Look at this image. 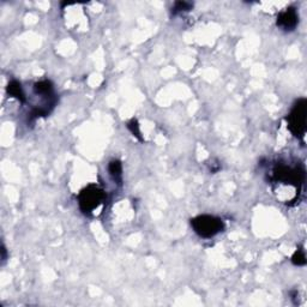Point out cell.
Segmentation results:
<instances>
[{"instance_id":"cell-1","label":"cell","mask_w":307,"mask_h":307,"mask_svg":"<svg viewBox=\"0 0 307 307\" xmlns=\"http://www.w3.org/2000/svg\"><path fill=\"white\" fill-rule=\"evenodd\" d=\"M305 167L303 165L297 163L295 166H290L284 162H277L273 165L271 170L270 180L273 184L288 185L300 191L301 186L305 182Z\"/></svg>"},{"instance_id":"cell-2","label":"cell","mask_w":307,"mask_h":307,"mask_svg":"<svg viewBox=\"0 0 307 307\" xmlns=\"http://www.w3.org/2000/svg\"><path fill=\"white\" fill-rule=\"evenodd\" d=\"M107 202L106 191L96 184H89L78 195V206L87 216H91Z\"/></svg>"},{"instance_id":"cell-3","label":"cell","mask_w":307,"mask_h":307,"mask_svg":"<svg viewBox=\"0 0 307 307\" xmlns=\"http://www.w3.org/2000/svg\"><path fill=\"white\" fill-rule=\"evenodd\" d=\"M191 227L198 237L203 239H211L225 229V222L221 217L215 215H198L191 218Z\"/></svg>"},{"instance_id":"cell-4","label":"cell","mask_w":307,"mask_h":307,"mask_svg":"<svg viewBox=\"0 0 307 307\" xmlns=\"http://www.w3.org/2000/svg\"><path fill=\"white\" fill-rule=\"evenodd\" d=\"M306 117H307V101L301 98L293 104L292 109L287 115V127L292 135L297 138H304L306 134Z\"/></svg>"},{"instance_id":"cell-5","label":"cell","mask_w":307,"mask_h":307,"mask_svg":"<svg viewBox=\"0 0 307 307\" xmlns=\"http://www.w3.org/2000/svg\"><path fill=\"white\" fill-rule=\"evenodd\" d=\"M299 23V13L295 7H288L282 12L278 13L276 24L284 32H292L297 28Z\"/></svg>"},{"instance_id":"cell-6","label":"cell","mask_w":307,"mask_h":307,"mask_svg":"<svg viewBox=\"0 0 307 307\" xmlns=\"http://www.w3.org/2000/svg\"><path fill=\"white\" fill-rule=\"evenodd\" d=\"M7 94L11 96V98L16 99L17 101L21 102V103H26L27 102V96L26 93H24L23 87L18 81H11L6 87Z\"/></svg>"},{"instance_id":"cell-7","label":"cell","mask_w":307,"mask_h":307,"mask_svg":"<svg viewBox=\"0 0 307 307\" xmlns=\"http://www.w3.org/2000/svg\"><path fill=\"white\" fill-rule=\"evenodd\" d=\"M108 172L113 180L115 181V184H123V165L119 160H112L109 162Z\"/></svg>"},{"instance_id":"cell-8","label":"cell","mask_w":307,"mask_h":307,"mask_svg":"<svg viewBox=\"0 0 307 307\" xmlns=\"http://www.w3.org/2000/svg\"><path fill=\"white\" fill-rule=\"evenodd\" d=\"M192 7H193L192 2L176 1V2H174V5L172 6V13L175 16V15H179V13L189 12V11L192 10Z\"/></svg>"},{"instance_id":"cell-9","label":"cell","mask_w":307,"mask_h":307,"mask_svg":"<svg viewBox=\"0 0 307 307\" xmlns=\"http://www.w3.org/2000/svg\"><path fill=\"white\" fill-rule=\"evenodd\" d=\"M127 129L130 130V132H131L132 135L135 136L136 138H138V139L140 140V142H143V137H142V132H140V129H139V124H138L137 119H131V120L127 123Z\"/></svg>"},{"instance_id":"cell-10","label":"cell","mask_w":307,"mask_h":307,"mask_svg":"<svg viewBox=\"0 0 307 307\" xmlns=\"http://www.w3.org/2000/svg\"><path fill=\"white\" fill-rule=\"evenodd\" d=\"M292 263L297 267H304L306 265V256H305V251L299 248L294 252V254L292 256Z\"/></svg>"},{"instance_id":"cell-11","label":"cell","mask_w":307,"mask_h":307,"mask_svg":"<svg viewBox=\"0 0 307 307\" xmlns=\"http://www.w3.org/2000/svg\"><path fill=\"white\" fill-rule=\"evenodd\" d=\"M1 252H2V257H1V258H2V262H5V261H6V257H7V256H6V248H5V246H4V245H2Z\"/></svg>"}]
</instances>
